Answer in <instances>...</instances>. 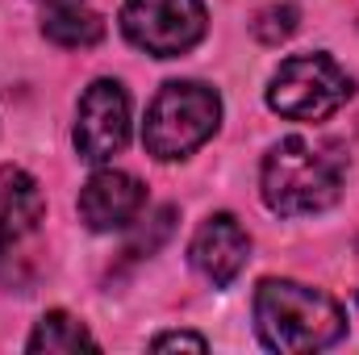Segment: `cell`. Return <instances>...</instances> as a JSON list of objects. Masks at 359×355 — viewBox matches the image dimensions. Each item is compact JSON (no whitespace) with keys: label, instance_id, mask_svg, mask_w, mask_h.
Here are the masks:
<instances>
[{"label":"cell","instance_id":"obj_12","mask_svg":"<svg viewBox=\"0 0 359 355\" xmlns=\"http://www.w3.org/2000/svg\"><path fill=\"white\" fill-rule=\"evenodd\" d=\"M297 4L292 0H271L268 8L255 17V38L259 42H268V46H276V42H284L292 29H297Z\"/></svg>","mask_w":359,"mask_h":355},{"label":"cell","instance_id":"obj_13","mask_svg":"<svg viewBox=\"0 0 359 355\" xmlns=\"http://www.w3.org/2000/svg\"><path fill=\"white\" fill-rule=\"evenodd\" d=\"M176 347H188V351H205L209 343L201 335H188V330H172V335H159L151 339V351H176Z\"/></svg>","mask_w":359,"mask_h":355},{"label":"cell","instance_id":"obj_9","mask_svg":"<svg viewBox=\"0 0 359 355\" xmlns=\"http://www.w3.org/2000/svg\"><path fill=\"white\" fill-rule=\"evenodd\" d=\"M42 213L46 201L38 180L21 168H0V247H13L25 234H34Z\"/></svg>","mask_w":359,"mask_h":355},{"label":"cell","instance_id":"obj_1","mask_svg":"<svg viewBox=\"0 0 359 355\" xmlns=\"http://www.w3.org/2000/svg\"><path fill=\"white\" fill-rule=\"evenodd\" d=\"M255 330L271 351L305 355L334 347L347 335V314L322 288L297 280H264L255 288Z\"/></svg>","mask_w":359,"mask_h":355},{"label":"cell","instance_id":"obj_2","mask_svg":"<svg viewBox=\"0 0 359 355\" xmlns=\"http://www.w3.org/2000/svg\"><path fill=\"white\" fill-rule=\"evenodd\" d=\"M259 188H264L268 209L280 213V217L322 213L343 192V159L326 142H313V138H301V134L284 138L264 159Z\"/></svg>","mask_w":359,"mask_h":355},{"label":"cell","instance_id":"obj_5","mask_svg":"<svg viewBox=\"0 0 359 355\" xmlns=\"http://www.w3.org/2000/svg\"><path fill=\"white\" fill-rule=\"evenodd\" d=\"M205 21L209 17L201 0H126L121 8L126 38L155 59H176L192 51L205 38Z\"/></svg>","mask_w":359,"mask_h":355},{"label":"cell","instance_id":"obj_11","mask_svg":"<svg viewBox=\"0 0 359 355\" xmlns=\"http://www.w3.org/2000/svg\"><path fill=\"white\" fill-rule=\"evenodd\" d=\"M29 351H80V347H96V339L88 335V326L84 322H76L72 314H63V309H50L38 326H34V335H29V343H25Z\"/></svg>","mask_w":359,"mask_h":355},{"label":"cell","instance_id":"obj_6","mask_svg":"<svg viewBox=\"0 0 359 355\" xmlns=\"http://www.w3.org/2000/svg\"><path fill=\"white\" fill-rule=\"evenodd\" d=\"M76 151L84 163H109L130 142V96L117 80H96L76 109Z\"/></svg>","mask_w":359,"mask_h":355},{"label":"cell","instance_id":"obj_8","mask_svg":"<svg viewBox=\"0 0 359 355\" xmlns=\"http://www.w3.org/2000/svg\"><path fill=\"white\" fill-rule=\"evenodd\" d=\"M147 192L142 184L130 176V172H117V168H104L84 184L80 192V217L84 226L96 230V234H109V230H126L138 209H142Z\"/></svg>","mask_w":359,"mask_h":355},{"label":"cell","instance_id":"obj_3","mask_svg":"<svg viewBox=\"0 0 359 355\" xmlns=\"http://www.w3.org/2000/svg\"><path fill=\"white\" fill-rule=\"evenodd\" d=\"M222 121V100L209 84H196V80H172L163 84L159 96L151 100L147 109V126H142V147L172 163V159H184L192 155L201 142L213 138Z\"/></svg>","mask_w":359,"mask_h":355},{"label":"cell","instance_id":"obj_7","mask_svg":"<svg viewBox=\"0 0 359 355\" xmlns=\"http://www.w3.org/2000/svg\"><path fill=\"white\" fill-rule=\"evenodd\" d=\"M247 255H251V239H247V230L238 226L234 213H213V217H205L201 230H196L192 243H188L192 267H196L213 288H226V284L247 267Z\"/></svg>","mask_w":359,"mask_h":355},{"label":"cell","instance_id":"obj_10","mask_svg":"<svg viewBox=\"0 0 359 355\" xmlns=\"http://www.w3.org/2000/svg\"><path fill=\"white\" fill-rule=\"evenodd\" d=\"M42 34L55 46L84 51V46H96L104 38V21H100V13H92L80 0H50V8L42 13Z\"/></svg>","mask_w":359,"mask_h":355},{"label":"cell","instance_id":"obj_4","mask_svg":"<svg viewBox=\"0 0 359 355\" xmlns=\"http://www.w3.org/2000/svg\"><path fill=\"white\" fill-rule=\"evenodd\" d=\"M351 96V76L330 55H292L276 67L268 84L271 113L288 121H322Z\"/></svg>","mask_w":359,"mask_h":355}]
</instances>
